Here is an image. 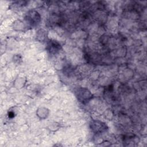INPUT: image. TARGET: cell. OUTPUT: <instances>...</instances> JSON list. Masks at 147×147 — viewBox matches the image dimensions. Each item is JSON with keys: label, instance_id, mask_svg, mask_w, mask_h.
Listing matches in <instances>:
<instances>
[{"label": "cell", "instance_id": "cell-1", "mask_svg": "<svg viewBox=\"0 0 147 147\" xmlns=\"http://www.w3.org/2000/svg\"><path fill=\"white\" fill-rule=\"evenodd\" d=\"M76 94L78 100L83 103L87 102L92 97V94L86 88H78L76 91Z\"/></svg>", "mask_w": 147, "mask_h": 147}, {"label": "cell", "instance_id": "cell-2", "mask_svg": "<svg viewBox=\"0 0 147 147\" xmlns=\"http://www.w3.org/2000/svg\"><path fill=\"white\" fill-rule=\"evenodd\" d=\"M26 20L28 24L32 26L36 25L40 21V16L38 13L34 10H30L27 14Z\"/></svg>", "mask_w": 147, "mask_h": 147}, {"label": "cell", "instance_id": "cell-3", "mask_svg": "<svg viewBox=\"0 0 147 147\" xmlns=\"http://www.w3.org/2000/svg\"><path fill=\"white\" fill-rule=\"evenodd\" d=\"M91 127L92 131L96 133H102L107 129V127L105 123L99 121H92L91 123Z\"/></svg>", "mask_w": 147, "mask_h": 147}, {"label": "cell", "instance_id": "cell-4", "mask_svg": "<svg viewBox=\"0 0 147 147\" xmlns=\"http://www.w3.org/2000/svg\"><path fill=\"white\" fill-rule=\"evenodd\" d=\"M48 50L51 53H55L60 48V45L56 41H50L48 44Z\"/></svg>", "mask_w": 147, "mask_h": 147}, {"label": "cell", "instance_id": "cell-5", "mask_svg": "<svg viewBox=\"0 0 147 147\" xmlns=\"http://www.w3.org/2000/svg\"><path fill=\"white\" fill-rule=\"evenodd\" d=\"M14 116V114L13 112H9V117L10 118H13Z\"/></svg>", "mask_w": 147, "mask_h": 147}]
</instances>
